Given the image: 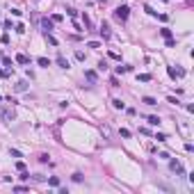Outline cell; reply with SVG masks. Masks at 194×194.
Segmentation results:
<instances>
[{
  "mask_svg": "<svg viewBox=\"0 0 194 194\" xmlns=\"http://www.w3.org/2000/svg\"><path fill=\"white\" fill-rule=\"evenodd\" d=\"M128 14H130V7H128V5H121V7H117V9H114V18H117V21H121V23H126V21H128Z\"/></svg>",
  "mask_w": 194,
  "mask_h": 194,
  "instance_id": "1",
  "label": "cell"
},
{
  "mask_svg": "<svg viewBox=\"0 0 194 194\" xmlns=\"http://www.w3.org/2000/svg\"><path fill=\"white\" fill-rule=\"evenodd\" d=\"M167 73H169V78H174V80L185 78V69H180V66H167Z\"/></svg>",
  "mask_w": 194,
  "mask_h": 194,
  "instance_id": "2",
  "label": "cell"
},
{
  "mask_svg": "<svg viewBox=\"0 0 194 194\" xmlns=\"http://www.w3.org/2000/svg\"><path fill=\"white\" fill-rule=\"evenodd\" d=\"M0 119H2L5 123H9V121L16 119V112H14V110H2V112H0Z\"/></svg>",
  "mask_w": 194,
  "mask_h": 194,
  "instance_id": "3",
  "label": "cell"
},
{
  "mask_svg": "<svg viewBox=\"0 0 194 194\" xmlns=\"http://www.w3.org/2000/svg\"><path fill=\"white\" fill-rule=\"evenodd\" d=\"M169 167H171V171H176L178 176H185V169H183V164L178 160H169Z\"/></svg>",
  "mask_w": 194,
  "mask_h": 194,
  "instance_id": "4",
  "label": "cell"
},
{
  "mask_svg": "<svg viewBox=\"0 0 194 194\" xmlns=\"http://www.w3.org/2000/svg\"><path fill=\"white\" fill-rule=\"evenodd\" d=\"M100 37H103V39H110V37H112V32H110V25H107L105 21L100 23Z\"/></svg>",
  "mask_w": 194,
  "mask_h": 194,
  "instance_id": "5",
  "label": "cell"
},
{
  "mask_svg": "<svg viewBox=\"0 0 194 194\" xmlns=\"http://www.w3.org/2000/svg\"><path fill=\"white\" fill-rule=\"evenodd\" d=\"M41 28H43V32H46V34H50V30H53V21L41 18Z\"/></svg>",
  "mask_w": 194,
  "mask_h": 194,
  "instance_id": "6",
  "label": "cell"
},
{
  "mask_svg": "<svg viewBox=\"0 0 194 194\" xmlns=\"http://www.w3.org/2000/svg\"><path fill=\"white\" fill-rule=\"evenodd\" d=\"M142 103H144V105H149V107H153V105H158V100H155L153 96H144V98H142Z\"/></svg>",
  "mask_w": 194,
  "mask_h": 194,
  "instance_id": "7",
  "label": "cell"
},
{
  "mask_svg": "<svg viewBox=\"0 0 194 194\" xmlns=\"http://www.w3.org/2000/svg\"><path fill=\"white\" fill-rule=\"evenodd\" d=\"M37 64L43 66V69H48V66H50V60H48V57H37Z\"/></svg>",
  "mask_w": 194,
  "mask_h": 194,
  "instance_id": "8",
  "label": "cell"
},
{
  "mask_svg": "<svg viewBox=\"0 0 194 194\" xmlns=\"http://www.w3.org/2000/svg\"><path fill=\"white\" fill-rule=\"evenodd\" d=\"M25 89H28V82H25V80L16 82V87H14V92H25Z\"/></svg>",
  "mask_w": 194,
  "mask_h": 194,
  "instance_id": "9",
  "label": "cell"
},
{
  "mask_svg": "<svg viewBox=\"0 0 194 194\" xmlns=\"http://www.w3.org/2000/svg\"><path fill=\"white\" fill-rule=\"evenodd\" d=\"M112 105H114L117 110H126V103H123L121 98H114V100H112Z\"/></svg>",
  "mask_w": 194,
  "mask_h": 194,
  "instance_id": "10",
  "label": "cell"
},
{
  "mask_svg": "<svg viewBox=\"0 0 194 194\" xmlns=\"http://www.w3.org/2000/svg\"><path fill=\"white\" fill-rule=\"evenodd\" d=\"M57 64L62 66V69H69V60H66L64 55H57Z\"/></svg>",
  "mask_w": 194,
  "mask_h": 194,
  "instance_id": "11",
  "label": "cell"
},
{
  "mask_svg": "<svg viewBox=\"0 0 194 194\" xmlns=\"http://www.w3.org/2000/svg\"><path fill=\"white\" fill-rule=\"evenodd\" d=\"M28 62H30L28 55H16V64H28Z\"/></svg>",
  "mask_w": 194,
  "mask_h": 194,
  "instance_id": "12",
  "label": "cell"
},
{
  "mask_svg": "<svg viewBox=\"0 0 194 194\" xmlns=\"http://www.w3.org/2000/svg\"><path fill=\"white\" fill-rule=\"evenodd\" d=\"M149 123H151V126H160V117L151 114V117H149Z\"/></svg>",
  "mask_w": 194,
  "mask_h": 194,
  "instance_id": "13",
  "label": "cell"
},
{
  "mask_svg": "<svg viewBox=\"0 0 194 194\" xmlns=\"http://www.w3.org/2000/svg\"><path fill=\"white\" fill-rule=\"evenodd\" d=\"M82 23H85V28H87V30L92 28V21H89V16H87V14H82Z\"/></svg>",
  "mask_w": 194,
  "mask_h": 194,
  "instance_id": "14",
  "label": "cell"
},
{
  "mask_svg": "<svg viewBox=\"0 0 194 194\" xmlns=\"http://www.w3.org/2000/svg\"><path fill=\"white\" fill-rule=\"evenodd\" d=\"M85 78H87V80H92V82H94V80H96V73H94V71H85Z\"/></svg>",
  "mask_w": 194,
  "mask_h": 194,
  "instance_id": "15",
  "label": "cell"
},
{
  "mask_svg": "<svg viewBox=\"0 0 194 194\" xmlns=\"http://www.w3.org/2000/svg\"><path fill=\"white\" fill-rule=\"evenodd\" d=\"M14 73V69H5V71H0V78H9Z\"/></svg>",
  "mask_w": 194,
  "mask_h": 194,
  "instance_id": "16",
  "label": "cell"
},
{
  "mask_svg": "<svg viewBox=\"0 0 194 194\" xmlns=\"http://www.w3.org/2000/svg\"><path fill=\"white\" fill-rule=\"evenodd\" d=\"M43 34H46V32H43ZM46 41H48L50 46H57V39H55V37H50V34H46Z\"/></svg>",
  "mask_w": 194,
  "mask_h": 194,
  "instance_id": "17",
  "label": "cell"
},
{
  "mask_svg": "<svg viewBox=\"0 0 194 194\" xmlns=\"http://www.w3.org/2000/svg\"><path fill=\"white\" fill-rule=\"evenodd\" d=\"M160 34L164 37V39H169V37H171V30H169V28H162V30H160Z\"/></svg>",
  "mask_w": 194,
  "mask_h": 194,
  "instance_id": "18",
  "label": "cell"
},
{
  "mask_svg": "<svg viewBox=\"0 0 194 194\" xmlns=\"http://www.w3.org/2000/svg\"><path fill=\"white\" fill-rule=\"evenodd\" d=\"M132 66H117V73H128Z\"/></svg>",
  "mask_w": 194,
  "mask_h": 194,
  "instance_id": "19",
  "label": "cell"
},
{
  "mask_svg": "<svg viewBox=\"0 0 194 194\" xmlns=\"http://www.w3.org/2000/svg\"><path fill=\"white\" fill-rule=\"evenodd\" d=\"M0 62L7 66V69H12V60H9V57H0Z\"/></svg>",
  "mask_w": 194,
  "mask_h": 194,
  "instance_id": "20",
  "label": "cell"
},
{
  "mask_svg": "<svg viewBox=\"0 0 194 194\" xmlns=\"http://www.w3.org/2000/svg\"><path fill=\"white\" fill-rule=\"evenodd\" d=\"M155 139H158V142H167V135H164V132H155Z\"/></svg>",
  "mask_w": 194,
  "mask_h": 194,
  "instance_id": "21",
  "label": "cell"
},
{
  "mask_svg": "<svg viewBox=\"0 0 194 194\" xmlns=\"http://www.w3.org/2000/svg\"><path fill=\"white\" fill-rule=\"evenodd\" d=\"M174 46H176V39L169 37V39H167V48H174Z\"/></svg>",
  "mask_w": 194,
  "mask_h": 194,
  "instance_id": "22",
  "label": "cell"
},
{
  "mask_svg": "<svg viewBox=\"0 0 194 194\" xmlns=\"http://www.w3.org/2000/svg\"><path fill=\"white\" fill-rule=\"evenodd\" d=\"M75 60H80V62H85V53H82V50H75Z\"/></svg>",
  "mask_w": 194,
  "mask_h": 194,
  "instance_id": "23",
  "label": "cell"
},
{
  "mask_svg": "<svg viewBox=\"0 0 194 194\" xmlns=\"http://www.w3.org/2000/svg\"><path fill=\"white\" fill-rule=\"evenodd\" d=\"M9 155H12V158H21V151H16V149H9Z\"/></svg>",
  "mask_w": 194,
  "mask_h": 194,
  "instance_id": "24",
  "label": "cell"
},
{
  "mask_svg": "<svg viewBox=\"0 0 194 194\" xmlns=\"http://www.w3.org/2000/svg\"><path fill=\"white\" fill-rule=\"evenodd\" d=\"M48 183H50V185H53V187H60V178H55V176H53V178H50V180H48Z\"/></svg>",
  "mask_w": 194,
  "mask_h": 194,
  "instance_id": "25",
  "label": "cell"
},
{
  "mask_svg": "<svg viewBox=\"0 0 194 194\" xmlns=\"http://www.w3.org/2000/svg\"><path fill=\"white\" fill-rule=\"evenodd\" d=\"M16 169H18V171H25V162L18 160V162H16Z\"/></svg>",
  "mask_w": 194,
  "mask_h": 194,
  "instance_id": "26",
  "label": "cell"
},
{
  "mask_svg": "<svg viewBox=\"0 0 194 194\" xmlns=\"http://www.w3.org/2000/svg\"><path fill=\"white\" fill-rule=\"evenodd\" d=\"M50 21H53V23H60V21H62V14H53V18H50Z\"/></svg>",
  "mask_w": 194,
  "mask_h": 194,
  "instance_id": "27",
  "label": "cell"
},
{
  "mask_svg": "<svg viewBox=\"0 0 194 194\" xmlns=\"http://www.w3.org/2000/svg\"><path fill=\"white\" fill-rule=\"evenodd\" d=\"M139 80H142V82H149V80H151V75H149V73H142V75H139Z\"/></svg>",
  "mask_w": 194,
  "mask_h": 194,
  "instance_id": "28",
  "label": "cell"
},
{
  "mask_svg": "<svg viewBox=\"0 0 194 194\" xmlns=\"http://www.w3.org/2000/svg\"><path fill=\"white\" fill-rule=\"evenodd\" d=\"M14 30H16V32H21V34H23V32H25V25H23V23H18V25H16Z\"/></svg>",
  "mask_w": 194,
  "mask_h": 194,
  "instance_id": "29",
  "label": "cell"
},
{
  "mask_svg": "<svg viewBox=\"0 0 194 194\" xmlns=\"http://www.w3.org/2000/svg\"><path fill=\"white\" fill-rule=\"evenodd\" d=\"M119 132H121V137H126V139H128V137H130V130H126V128H121V130H119Z\"/></svg>",
  "mask_w": 194,
  "mask_h": 194,
  "instance_id": "30",
  "label": "cell"
},
{
  "mask_svg": "<svg viewBox=\"0 0 194 194\" xmlns=\"http://www.w3.org/2000/svg\"><path fill=\"white\" fill-rule=\"evenodd\" d=\"M18 178H21V180H28V178H30V174H28V171H21V176H18Z\"/></svg>",
  "mask_w": 194,
  "mask_h": 194,
  "instance_id": "31",
  "label": "cell"
},
{
  "mask_svg": "<svg viewBox=\"0 0 194 194\" xmlns=\"http://www.w3.org/2000/svg\"><path fill=\"white\" fill-rule=\"evenodd\" d=\"M73 180L75 183H82V174H73Z\"/></svg>",
  "mask_w": 194,
  "mask_h": 194,
  "instance_id": "32",
  "label": "cell"
},
{
  "mask_svg": "<svg viewBox=\"0 0 194 194\" xmlns=\"http://www.w3.org/2000/svg\"><path fill=\"white\" fill-rule=\"evenodd\" d=\"M14 190H16V192H25V190H30V187H25V185H16Z\"/></svg>",
  "mask_w": 194,
  "mask_h": 194,
  "instance_id": "33",
  "label": "cell"
},
{
  "mask_svg": "<svg viewBox=\"0 0 194 194\" xmlns=\"http://www.w3.org/2000/svg\"><path fill=\"white\" fill-rule=\"evenodd\" d=\"M39 162H43V164H46V162H48V155H46V153H41V155H39Z\"/></svg>",
  "mask_w": 194,
  "mask_h": 194,
  "instance_id": "34",
  "label": "cell"
},
{
  "mask_svg": "<svg viewBox=\"0 0 194 194\" xmlns=\"http://www.w3.org/2000/svg\"><path fill=\"white\" fill-rule=\"evenodd\" d=\"M98 2H107V0H98Z\"/></svg>",
  "mask_w": 194,
  "mask_h": 194,
  "instance_id": "35",
  "label": "cell"
}]
</instances>
